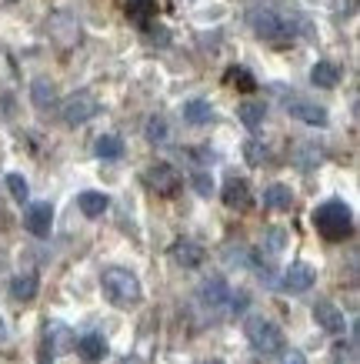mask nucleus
<instances>
[{
  "label": "nucleus",
  "instance_id": "1",
  "mask_svg": "<svg viewBox=\"0 0 360 364\" xmlns=\"http://www.w3.org/2000/svg\"><path fill=\"white\" fill-rule=\"evenodd\" d=\"M100 287H104V298H107L114 308H133V304H141V298H143L141 281H137V274L127 271V267H107L104 277H100Z\"/></svg>",
  "mask_w": 360,
  "mask_h": 364
},
{
  "label": "nucleus",
  "instance_id": "2",
  "mask_svg": "<svg viewBox=\"0 0 360 364\" xmlns=\"http://www.w3.org/2000/svg\"><path fill=\"white\" fill-rule=\"evenodd\" d=\"M314 228L320 231V237L327 241H344L354 234V214L344 200H327L314 210Z\"/></svg>",
  "mask_w": 360,
  "mask_h": 364
},
{
  "label": "nucleus",
  "instance_id": "3",
  "mask_svg": "<svg viewBox=\"0 0 360 364\" xmlns=\"http://www.w3.org/2000/svg\"><path fill=\"white\" fill-rule=\"evenodd\" d=\"M247 341L261 354H280L284 351V331L267 318H251L247 321Z\"/></svg>",
  "mask_w": 360,
  "mask_h": 364
},
{
  "label": "nucleus",
  "instance_id": "4",
  "mask_svg": "<svg viewBox=\"0 0 360 364\" xmlns=\"http://www.w3.org/2000/svg\"><path fill=\"white\" fill-rule=\"evenodd\" d=\"M60 114H64V124L70 127H80V124H87L94 114H97V97L87 94V90H77L70 97L60 104Z\"/></svg>",
  "mask_w": 360,
  "mask_h": 364
},
{
  "label": "nucleus",
  "instance_id": "5",
  "mask_svg": "<svg viewBox=\"0 0 360 364\" xmlns=\"http://www.w3.org/2000/svg\"><path fill=\"white\" fill-rule=\"evenodd\" d=\"M143 184H147L153 194H160V198H170V194H177V188H180V174H177L170 164H153V167H147V174H143Z\"/></svg>",
  "mask_w": 360,
  "mask_h": 364
},
{
  "label": "nucleus",
  "instance_id": "6",
  "mask_svg": "<svg viewBox=\"0 0 360 364\" xmlns=\"http://www.w3.org/2000/svg\"><path fill=\"white\" fill-rule=\"evenodd\" d=\"M50 224H54V208L50 204H31L27 208V218H23V228L33 234V237H47L50 234Z\"/></svg>",
  "mask_w": 360,
  "mask_h": 364
},
{
  "label": "nucleus",
  "instance_id": "7",
  "mask_svg": "<svg viewBox=\"0 0 360 364\" xmlns=\"http://www.w3.org/2000/svg\"><path fill=\"white\" fill-rule=\"evenodd\" d=\"M224 204H227L230 210H247L253 204V198H251V184L244 181V177H230L227 184H224Z\"/></svg>",
  "mask_w": 360,
  "mask_h": 364
},
{
  "label": "nucleus",
  "instance_id": "8",
  "mask_svg": "<svg viewBox=\"0 0 360 364\" xmlns=\"http://www.w3.org/2000/svg\"><path fill=\"white\" fill-rule=\"evenodd\" d=\"M314 321L327 334H344V328H347L344 311H337L334 304H330V301H317V304H314Z\"/></svg>",
  "mask_w": 360,
  "mask_h": 364
},
{
  "label": "nucleus",
  "instance_id": "9",
  "mask_svg": "<svg viewBox=\"0 0 360 364\" xmlns=\"http://www.w3.org/2000/svg\"><path fill=\"white\" fill-rule=\"evenodd\" d=\"M317 281V271L310 264H304V261H297V264L287 267L284 274V287L287 291H294V294H304V291H310Z\"/></svg>",
  "mask_w": 360,
  "mask_h": 364
},
{
  "label": "nucleus",
  "instance_id": "10",
  "mask_svg": "<svg viewBox=\"0 0 360 364\" xmlns=\"http://www.w3.org/2000/svg\"><path fill=\"white\" fill-rule=\"evenodd\" d=\"M251 27H253V33H257V37H263V41H273V37H277V33L284 31V21H280V17H277V14L273 11H253L251 14Z\"/></svg>",
  "mask_w": 360,
  "mask_h": 364
},
{
  "label": "nucleus",
  "instance_id": "11",
  "mask_svg": "<svg viewBox=\"0 0 360 364\" xmlns=\"http://www.w3.org/2000/svg\"><path fill=\"white\" fill-rule=\"evenodd\" d=\"M170 257H174L180 267H197V264H204V247L194 241H187V237H180V241H174V247H170Z\"/></svg>",
  "mask_w": 360,
  "mask_h": 364
},
{
  "label": "nucleus",
  "instance_id": "12",
  "mask_svg": "<svg viewBox=\"0 0 360 364\" xmlns=\"http://www.w3.org/2000/svg\"><path fill=\"white\" fill-rule=\"evenodd\" d=\"M77 351H80V358L87 364H97L107 358V341H104L100 334H84V338L77 341Z\"/></svg>",
  "mask_w": 360,
  "mask_h": 364
},
{
  "label": "nucleus",
  "instance_id": "13",
  "mask_svg": "<svg viewBox=\"0 0 360 364\" xmlns=\"http://www.w3.org/2000/svg\"><path fill=\"white\" fill-rule=\"evenodd\" d=\"M290 114L300 117L304 124H310V127H327V111H324V107H317V104L294 100V104H290Z\"/></svg>",
  "mask_w": 360,
  "mask_h": 364
},
{
  "label": "nucleus",
  "instance_id": "14",
  "mask_svg": "<svg viewBox=\"0 0 360 364\" xmlns=\"http://www.w3.org/2000/svg\"><path fill=\"white\" fill-rule=\"evenodd\" d=\"M310 84H314V87H324V90L337 87V84H340V70L334 64H327V60H317V64L310 67Z\"/></svg>",
  "mask_w": 360,
  "mask_h": 364
},
{
  "label": "nucleus",
  "instance_id": "15",
  "mask_svg": "<svg viewBox=\"0 0 360 364\" xmlns=\"http://www.w3.org/2000/svg\"><path fill=\"white\" fill-rule=\"evenodd\" d=\"M263 204L271 210H290L294 208V191L287 188V184H271V188L263 191Z\"/></svg>",
  "mask_w": 360,
  "mask_h": 364
},
{
  "label": "nucleus",
  "instance_id": "16",
  "mask_svg": "<svg viewBox=\"0 0 360 364\" xmlns=\"http://www.w3.org/2000/svg\"><path fill=\"white\" fill-rule=\"evenodd\" d=\"M124 11H127V17H131L137 27L147 31V27H151V17L157 14V4H153V0H127Z\"/></svg>",
  "mask_w": 360,
  "mask_h": 364
},
{
  "label": "nucleus",
  "instance_id": "17",
  "mask_svg": "<svg viewBox=\"0 0 360 364\" xmlns=\"http://www.w3.org/2000/svg\"><path fill=\"white\" fill-rule=\"evenodd\" d=\"M227 298H230V291H227V284H224V277H210V281H204V287H200V301H204L207 308H220Z\"/></svg>",
  "mask_w": 360,
  "mask_h": 364
},
{
  "label": "nucleus",
  "instance_id": "18",
  "mask_svg": "<svg viewBox=\"0 0 360 364\" xmlns=\"http://www.w3.org/2000/svg\"><path fill=\"white\" fill-rule=\"evenodd\" d=\"M31 97H33V107H37V111H50V107L57 104V87L50 84V80H33Z\"/></svg>",
  "mask_w": 360,
  "mask_h": 364
},
{
  "label": "nucleus",
  "instance_id": "19",
  "mask_svg": "<svg viewBox=\"0 0 360 364\" xmlns=\"http://www.w3.org/2000/svg\"><path fill=\"white\" fill-rule=\"evenodd\" d=\"M77 204H80V210H84V218H100L104 210H107V194L104 191H84L80 198H77Z\"/></svg>",
  "mask_w": 360,
  "mask_h": 364
},
{
  "label": "nucleus",
  "instance_id": "20",
  "mask_svg": "<svg viewBox=\"0 0 360 364\" xmlns=\"http://www.w3.org/2000/svg\"><path fill=\"white\" fill-rule=\"evenodd\" d=\"M37 274H31V271H27V274H17L11 281V294H13V301H23V304H27V301H33L37 298Z\"/></svg>",
  "mask_w": 360,
  "mask_h": 364
},
{
  "label": "nucleus",
  "instance_id": "21",
  "mask_svg": "<svg viewBox=\"0 0 360 364\" xmlns=\"http://www.w3.org/2000/svg\"><path fill=\"white\" fill-rule=\"evenodd\" d=\"M184 121L187 124H210L214 121V107H210L207 100H187L184 104Z\"/></svg>",
  "mask_w": 360,
  "mask_h": 364
},
{
  "label": "nucleus",
  "instance_id": "22",
  "mask_svg": "<svg viewBox=\"0 0 360 364\" xmlns=\"http://www.w3.org/2000/svg\"><path fill=\"white\" fill-rule=\"evenodd\" d=\"M94 154H97L100 161H117V157L124 154V141L114 137V134H100L97 144H94Z\"/></svg>",
  "mask_w": 360,
  "mask_h": 364
},
{
  "label": "nucleus",
  "instance_id": "23",
  "mask_svg": "<svg viewBox=\"0 0 360 364\" xmlns=\"http://www.w3.org/2000/svg\"><path fill=\"white\" fill-rule=\"evenodd\" d=\"M237 114H240V121L247 124V127H251V131H257V127H261L263 124V104H257V100H244V104H240L237 107Z\"/></svg>",
  "mask_w": 360,
  "mask_h": 364
},
{
  "label": "nucleus",
  "instance_id": "24",
  "mask_svg": "<svg viewBox=\"0 0 360 364\" xmlns=\"http://www.w3.org/2000/svg\"><path fill=\"white\" fill-rule=\"evenodd\" d=\"M230 84V87H237V90H244V94H251L253 87H257V80H253V74L247 70V67H230L227 70V77H224Z\"/></svg>",
  "mask_w": 360,
  "mask_h": 364
},
{
  "label": "nucleus",
  "instance_id": "25",
  "mask_svg": "<svg viewBox=\"0 0 360 364\" xmlns=\"http://www.w3.org/2000/svg\"><path fill=\"white\" fill-rule=\"evenodd\" d=\"M7 191H11V198L21 200V204L31 198V188H27V181H23L21 174H7Z\"/></svg>",
  "mask_w": 360,
  "mask_h": 364
},
{
  "label": "nucleus",
  "instance_id": "26",
  "mask_svg": "<svg viewBox=\"0 0 360 364\" xmlns=\"http://www.w3.org/2000/svg\"><path fill=\"white\" fill-rule=\"evenodd\" d=\"M143 134H147V141H151V144H164L167 141V121H164V117H151Z\"/></svg>",
  "mask_w": 360,
  "mask_h": 364
},
{
  "label": "nucleus",
  "instance_id": "27",
  "mask_svg": "<svg viewBox=\"0 0 360 364\" xmlns=\"http://www.w3.org/2000/svg\"><path fill=\"white\" fill-rule=\"evenodd\" d=\"M284 241H287V234L280 231V228L267 231V251H271V254H280V251H284Z\"/></svg>",
  "mask_w": 360,
  "mask_h": 364
},
{
  "label": "nucleus",
  "instance_id": "28",
  "mask_svg": "<svg viewBox=\"0 0 360 364\" xmlns=\"http://www.w3.org/2000/svg\"><path fill=\"white\" fill-rule=\"evenodd\" d=\"M190 181H194V188H197V194H200V198H210V191H214V181H210L204 171H197Z\"/></svg>",
  "mask_w": 360,
  "mask_h": 364
},
{
  "label": "nucleus",
  "instance_id": "29",
  "mask_svg": "<svg viewBox=\"0 0 360 364\" xmlns=\"http://www.w3.org/2000/svg\"><path fill=\"white\" fill-rule=\"evenodd\" d=\"M244 154H247V161H251L253 167L257 164H263V157H267V151H263L257 141H247V147H244Z\"/></svg>",
  "mask_w": 360,
  "mask_h": 364
},
{
  "label": "nucleus",
  "instance_id": "30",
  "mask_svg": "<svg viewBox=\"0 0 360 364\" xmlns=\"http://www.w3.org/2000/svg\"><path fill=\"white\" fill-rule=\"evenodd\" d=\"M230 308H234V314H240V311L247 308V291H237V294H230Z\"/></svg>",
  "mask_w": 360,
  "mask_h": 364
},
{
  "label": "nucleus",
  "instance_id": "31",
  "mask_svg": "<svg viewBox=\"0 0 360 364\" xmlns=\"http://www.w3.org/2000/svg\"><path fill=\"white\" fill-rule=\"evenodd\" d=\"M284 364H307V361H304V354H300V351H287Z\"/></svg>",
  "mask_w": 360,
  "mask_h": 364
},
{
  "label": "nucleus",
  "instance_id": "32",
  "mask_svg": "<svg viewBox=\"0 0 360 364\" xmlns=\"http://www.w3.org/2000/svg\"><path fill=\"white\" fill-rule=\"evenodd\" d=\"M7 338V328H4V318H0V341Z\"/></svg>",
  "mask_w": 360,
  "mask_h": 364
},
{
  "label": "nucleus",
  "instance_id": "33",
  "mask_svg": "<svg viewBox=\"0 0 360 364\" xmlns=\"http://www.w3.org/2000/svg\"><path fill=\"white\" fill-rule=\"evenodd\" d=\"M120 364H137V361H131V358H127V361H120Z\"/></svg>",
  "mask_w": 360,
  "mask_h": 364
},
{
  "label": "nucleus",
  "instance_id": "34",
  "mask_svg": "<svg viewBox=\"0 0 360 364\" xmlns=\"http://www.w3.org/2000/svg\"><path fill=\"white\" fill-rule=\"evenodd\" d=\"M210 364H220V361H210Z\"/></svg>",
  "mask_w": 360,
  "mask_h": 364
}]
</instances>
